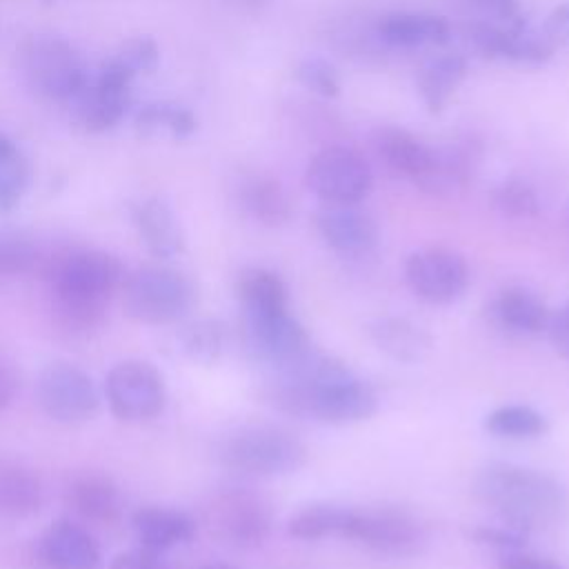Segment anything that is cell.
<instances>
[{"label": "cell", "mask_w": 569, "mask_h": 569, "mask_svg": "<svg viewBox=\"0 0 569 569\" xmlns=\"http://www.w3.org/2000/svg\"><path fill=\"white\" fill-rule=\"evenodd\" d=\"M305 184L322 204H360L373 189V171L356 149L331 144L309 160Z\"/></svg>", "instance_id": "obj_9"}, {"label": "cell", "mask_w": 569, "mask_h": 569, "mask_svg": "<svg viewBox=\"0 0 569 569\" xmlns=\"http://www.w3.org/2000/svg\"><path fill=\"white\" fill-rule=\"evenodd\" d=\"M240 209L258 224L278 229L293 216L291 198L284 184L267 173H249L240 180L236 191Z\"/></svg>", "instance_id": "obj_21"}, {"label": "cell", "mask_w": 569, "mask_h": 569, "mask_svg": "<svg viewBox=\"0 0 569 569\" xmlns=\"http://www.w3.org/2000/svg\"><path fill=\"white\" fill-rule=\"evenodd\" d=\"M38 262L40 253L31 238L13 231H0V280L31 273Z\"/></svg>", "instance_id": "obj_35"}, {"label": "cell", "mask_w": 569, "mask_h": 569, "mask_svg": "<svg viewBox=\"0 0 569 569\" xmlns=\"http://www.w3.org/2000/svg\"><path fill=\"white\" fill-rule=\"evenodd\" d=\"M371 342L396 362L416 365L431 351V336L416 322L400 316H380L367 325Z\"/></svg>", "instance_id": "obj_24"}, {"label": "cell", "mask_w": 569, "mask_h": 569, "mask_svg": "<svg viewBox=\"0 0 569 569\" xmlns=\"http://www.w3.org/2000/svg\"><path fill=\"white\" fill-rule=\"evenodd\" d=\"M342 505L316 502L296 511L287 522V533L296 540H322L327 536H340L347 518Z\"/></svg>", "instance_id": "obj_33"}, {"label": "cell", "mask_w": 569, "mask_h": 569, "mask_svg": "<svg viewBox=\"0 0 569 569\" xmlns=\"http://www.w3.org/2000/svg\"><path fill=\"white\" fill-rule=\"evenodd\" d=\"M565 216L569 218V200H567V204H565Z\"/></svg>", "instance_id": "obj_49"}, {"label": "cell", "mask_w": 569, "mask_h": 569, "mask_svg": "<svg viewBox=\"0 0 569 569\" xmlns=\"http://www.w3.org/2000/svg\"><path fill=\"white\" fill-rule=\"evenodd\" d=\"M469 538L482 547H491L496 549L498 553L500 551H511V549H520V547H527V540H529V533L516 529V527H509L505 522L500 525H480V527H473L469 531Z\"/></svg>", "instance_id": "obj_39"}, {"label": "cell", "mask_w": 569, "mask_h": 569, "mask_svg": "<svg viewBox=\"0 0 569 569\" xmlns=\"http://www.w3.org/2000/svg\"><path fill=\"white\" fill-rule=\"evenodd\" d=\"M13 153H18L16 144H13L7 136H2V133H0V162H2V160H7V158H11Z\"/></svg>", "instance_id": "obj_46"}, {"label": "cell", "mask_w": 569, "mask_h": 569, "mask_svg": "<svg viewBox=\"0 0 569 569\" xmlns=\"http://www.w3.org/2000/svg\"><path fill=\"white\" fill-rule=\"evenodd\" d=\"M20 67L27 84L49 100H73L89 82L82 56L60 36H31L20 49Z\"/></svg>", "instance_id": "obj_7"}, {"label": "cell", "mask_w": 569, "mask_h": 569, "mask_svg": "<svg viewBox=\"0 0 569 569\" xmlns=\"http://www.w3.org/2000/svg\"><path fill=\"white\" fill-rule=\"evenodd\" d=\"M209 533L233 549H258L273 527V511L264 496L249 487H220L202 509Z\"/></svg>", "instance_id": "obj_6"}, {"label": "cell", "mask_w": 569, "mask_h": 569, "mask_svg": "<svg viewBox=\"0 0 569 569\" xmlns=\"http://www.w3.org/2000/svg\"><path fill=\"white\" fill-rule=\"evenodd\" d=\"M236 7H240V9H247V11H256V9H260V7H264L269 0H231Z\"/></svg>", "instance_id": "obj_47"}, {"label": "cell", "mask_w": 569, "mask_h": 569, "mask_svg": "<svg viewBox=\"0 0 569 569\" xmlns=\"http://www.w3.org/2000/svg\"><path fill=\"white\" fill-rule=\"evenodd\" d=\"M269 398L284 413L327 425L362 422L378 411L376 391L342 360L318 349L278 371Z\"/></svg>", "instance_id": "obj_1"}, {"label": "cell", "mask_w": 569, "mask_h": 569, "mask_svg": "<svg viewBox=\"0 0 569 569\" xmlns=\"http://www.w3.org/2000/svg\"><path fill=\"white\" fill-rule=\"evenodd\" d=\"M38 560L44 569H100L102 553L82 525L60 518L40 536Z\"/></svg>", "instance_id": "obj_16"}, {"label": "cell", "mask_w": 569, "mask_h": 569, "mask_svg": "<svg viewBox=\"0 0 569 569\" xmlns=\"http://www.w3.org/2000/svg\"><path fill=\"white\" fill-rule=\"evenodd\" d=\"M73 100L78 127L87 133H102L124 118L131 104V87L89 78L87 87Z\"/></svg>", "instance_id": "obj_20"}, {"label": "cell", "mask_w": 569, "mask_h": 569, "mask_svg": "<svg viewBox=\"0 0 569 569\" xmlns=\"http://www.w3.org/2000/svg\"><path fill=\"white\" fill-rule=\"evenodd\" d=\"M545 333L549 336V342L556 349V353L569 360V300L560 309L551 311Z\"/></svg>", "instance_id": "obj_41"}, {"label": "cell", "mask_w": 569, "mask_h": 569, "mask_svg": "<svg viewBox=\"0 0 569 569\" xmlns=\"http://www.w3.org/2000/svg\"><path fill=\"white\" fill-rule=\"evenodd\" d=\"M178 345L189 360L198 365H213L224 353L227 329L216 318H198L180 329Z\"/></svg>", "instance_id": "obj_32"}, {"label": "cell", "mask_w": 569, "mask_h": 569, "mask_svg": "<svg viewBox=\"0 0 569 569\" xmlns=\"http://www.w3.org/2000/svg\"><path fill=\"white\" fill-rule=\"evenodd\" d=\"M542 36L553 44V47H569V0L560 2L558 7L551 9L542 24Z\"/></svg>", "instance_id": "obj_43"}, {"label": "cell", "mask_w": 569, "mask_h": 569, "mask_svg": "<svg viewBox=\"0 0 569 569\" xmlns=\"http://www.w3.org/2000/svg\"><path fill=\"white\" fill-rule=\"evenodd\" d=\"M216 458L236 473L273 478L298 471L307 462V447L282 427L244 425L218 442Z\"/></svg>", "instance_id": "obj_4"}, {"label": "cell", "mask_w": 569, "mask_h": 569, "mask_svg": "<svg viewBox=\"0 0 569 569\" xmlns=\"http://www.w3.org/2000/svg\"><path fill=\"white\" fill-rule=\"evenodd\" d=\"M473 493L500 522L529 536L558 525L569 509L567 487L556 476L513 462L485 465L473 478Z\"/></svg>", "instance_id": "obj_2"}, {"label": "cell", "mask_w": 569, "mask_h": 569, "mask_svg": "<svg viewBox=\"0 0 569 569\" xmlns=\"http://www.w3.org/2000/svg\"><path fill=\"white\" fill-rule=\"evenodd\" d=\"M482 427L498 438L527 440L545 436L549 431V420L529 405H502L485 416Z\"/></svg>", "instance_id": "obj_31"}, {"label": "cell", "mask_w": 569, "mask_h": 569, "mask_svg": "<svg viewBox=\"0 0 569 569\" xmlns=\"http://www.w3.org/2000/svg\"><path fill=\"white\" fill-rule=\"evenodd\" d=\"M340 538L389 558H409L425 549V525L400 507H349Z\"/></svg>", "instance_id": "obj_8"}, {"label": "cell", "mask_w": 569, "mask_h": 569, "mask_svg": "<svg viewBox=\"0 0 569 569\" xmlns=\"http://www.w3.org/2000/svg\"><path fill=\"white\" fill-rule=\"evenodd\" d=\"M40 409L60 425H80L96 416L100 407L91 376L71 362L47 365L36 382Z\"/></svg>", "instance_id": "obj_12"}, {"label": "cell", "mask_w": 569, "mask_h": 569, "mask_svg": "<svg viewBox=\"0 0 569 569\" xmlns=\"http://www.w3.org/2000/svg\"><path fill=\"white\" fill-rule=\"evenodd\" d=\"M469 42L485 58L509 60L529 67L547 64L556 49L545 36L529 31L527 22L518 27L476 22L469 27Z\"/></svg>", "instance_id": "obj_14"}, {"label": "cell", "mask_w": 569, "mask_h": 569, "mask_svg": "<svg viewBox=\"0 0 569 569\" xmlns=\"http://www.w3.org/2000/svg\"><path fill=\"white\" fill-rule=\"evenodd\" d=\"M109 569H173L167 560H162V553H153L147 549H133L116 556L109 565Z\"/></svg>", "instance_id": "obj_42"}, {"label": "cell", "mask_w": 569, "mask_h": 569, "mask_svg": "<svg viewBox=\"0 0 569 569\" xmlns=\"http://www.w3.org/2000/svg\"><path fill=\"white\" fill-rule=\"evenodd\" d=\"M373 142L382 160L396 173L411 178L418 184L427 180L436 167V151L407 129L380 127Z\"/></svg>", "instance_id": "obj_22"}, {"label": "cell", "mask_w": 569, "mask_h": 569, "mask_svg": "<svg viewBox=\"0 0 569 569\" xmlns=\"http://www.w3.org/2000/svg\"><path fill=\"white\" fill-rule=\"evenodd\" d=\"M313 222L327 247L345 258L367 256L378 244V224L358 204H322Z\"/></svg>", "instance_id": "obj_15"}, {"label": "cell", "mask_w": 569, "mask_h": 569, "mask_svg": "<svg viewBox=\"0 0 569 569\" xmlns=\"http://www.w3.org/2000/svg\"><path fill=\"white\" fill-rule=\"evenodd\" d=\"M298 82L320 98L340 96L342 82L338 69L322 56H305L296 67Z\"/></svg>", "instance_id": "obj_36"}, {"label": "cell", "mask_w": 569, "mask_h": 569, "mask_svg": "<svg viewBox=\"0 0 569 569\" xmlns=\"http://www.w3.org/2000/svg\"><path fill=\"white\" fill-rule=\"evenodd\" d=\"M58 322L73 333H89L104 322L111 296L122 289V262L100 249L62 253L47 269Z\"/></svg>", "instance_id": "obj_3"}, {"label": "cell", "mask_w": 569, "mask_h": 569, "mask_svg": "<svg viewBox=\"0 0 569 569\" xmlns=\"http://www.w3.org/2000/svg\"><path fill=\"white\" fill-rule=\"evenodd\" d=\"M104 396L118 420L147 422L164 409L167 387L151 362L131 358L111 367L104 380Z\"/></svg>", "instance_id": "obj_10"}, {"label": "cell", "mask_w": 569, "mask_h": 569, "mask_svg": "<svg viewBox=\"0 0 569 569\" xmlns=\"http://www.w3.org/2000/svg\"><path fill=\"white\" fill-rule=\"evenodd\" d=\"M467 58L460 53H440L427 60L416 78L418 93L429 113H440L453 91L467 76Z\"/></svg>", "instance_id": "obj_27"}, {"label": "cell", "mask_w": 569, "mask_h": 569, "mask_svg": "<svg viewBox=\"0 0 569 569\" xmlns=\"http://www.w3.org/2000/svg\"><path fill=\"white\" fill-rule=\"evenodd\" d=\"M487 316L493 327L509 336H538L547 331L551 311L536 291L522 284H511L489 300Z\"/></svg>", "instance_id": "obj_17"}, {"label": "cell", "mask_w": 569, "mask_h": 569, "mask_svg": "<svg viewBox=\"0 0 569 569\" xmlns=\"http://www.w3.org/2000/svg\"><path fill=\"white\" fill-rule=\"evenodd\" d=\"M487 11H491L498 20L505 22V27H518L527 20L522 18L518 0H478Z\"/></svg>", "instance_id": "obj_45"}, {"label": "cell", "mask_w": 569, "mask_h": 569, "mask_svg": "<svg viewBox=\"0 0 569 569\" xmlns=\"http://www.w3.org/2000/svg\"><path fill=\"white\" fill-rule=\"evenodd\" d=\"M376 33L389 47L413 49V47L449 42L451 27L445 18L433 13L393 11L378 20Z\"/></svg>", "instance_id": "obj_25"}, {"label": "cell", "mask_w": 569, "mask_h": 569, "mask_svg": "<svg viewBox=\"0 0 569 569\" xmlns=\"http://www.w3.org/2000/svg\"><path fill=\"white\" fill-rule=\"evenodd\" d=\"M29 184V164L18 153L0 162V216L18 207Z\"/></svg>", "instance_id": "obj_37"}, {"label": "cell", "mask_w": 569, "mask_h": 569, "mask_svg": "<svg viewBox=\"0 0 569 569\" xmlns=\"http://www.w3.org/2000/svg\"><path fill=\"white\" fill-rule=\"evenodd\" d=\"M64 500L73 513L96 525H116L124 509L118 485L98 471L76 473L64 489Z\"/></svg>", "instance_id": "obj_18"}, {"label": "cell", "mask_w": 569, "mask_h": 569, "mask_svg": "<svg viewBox=\"0 0 569 569\" xmlns=\"http://www.w3.org/2000/svg\"><path fill=\"white\" fill-rule=\"evenodd\" d=\"M133 222L144 247L160 260L176 258L184 249L182 227L164 198H147L133 211Z\"/></svg>", "instance_id": "obj_23"}, {"label": "cell", "mask_w": 569, "mask_h": 569, "mask_svg": "<svg viewBox=\"0 0 569 569\" xmlns=\"http://www.w3.org/2000/svg\"><path fill=\"white\" fill-rule=\"evenodd\" d=\"M405 282L422 302L445 307L465 296L469 287V267L456 249L427 247L407 258Z\"/></svg>", "instance_id": "obj_13"}, {"label": "cell", "mask_w": 569, "mask_h": 569, "mask_svg": "<svg viewBox=\"0 0 569 569\" xmlns=\"http://www.w3.org/2000/svg\"><path fill=\"white\" fill-rule=\"evenodd\" d=\"M491 202L502 216L513 220H527L540 213V196L536 187L520 176L502 178L491 191Z\"/></svg>", "instance_id": "obj_34"}, {"label": "cell", "mask_w": 569, "mask_h": 569, "mask_svg": "<svg viewBox=\"0 0 569 569\" xmlns=\"http://www.w3.org/2000/svg\"><path fill=\"white\" fill-rule=\"evenodd\" d=\"M131 525L140 549L153 553H164L178 545H187L196 536V520L187 511L173 507H140L133 513Z\"/></svg>", "instance_id": "obj_19"}, {"label": "cell", "mask_w": 569, "mask_h": 569, "mask_svg": "<svg viewBox=\"0 0 569 569\" xmlns=\"http://www.w3.org/2000/svg\"><path fill=\"white\" fill-rule=\"evenodd\" d=\"M242 340L253 360L269 365L276 371L296 365L313 349L307 329L289 313V309L242 313Z\"/></svg>", "instance_id": "obj_11"}, {"label": "cell", "mask_w": 569, "mask_h": 569, "mask_svg": "<svg viewBox=\"0 0 569 569\" xmlns=\"http://www.w3.org/2000/svg\"><path fill=\"white\" fill-rule=\"evenodd\" d=\"M20 389V376L16 367L0 356V411L13 405Z\"/></svg>", "instance_id": "obj_44"}, {"label": "cell", "mask_w": 569, "mask_h": 569, "mask_svg": "<svg viewBox=\"0 0 569 569\" xmlns=\"http://www.w3.org/2000/svg\"><path fill=\"white\" fill-rule=\"evenodd\" d=\"M236 293L242 313H264L289 309L284 280L267 267H247L236 278Z\"/></svg>", "instance_id": "obj_29"}, {"label": "cell", "mask_w": 569, "mask_h": 569, "mask_svg": "<svg viewBox=\"0 0 569 569\" xmlns=\"http://www.w3.org/2000/svg\"><path fill=\"white\" fill-rule=\"evenodd\" d=\"M198 569H242V567L229 565V562H207V565H200Z\"/></svg>", "instance_id": "obj_48"}, {"label": "cell", "mask_w": 569, "mask_h": 569, "mask_svg": "<svg viewBox=\"0 0 569 569\" xmlns=\"http://www.w3.org/2000/svg\"><path fill=\"white\" fill-rule=\"evenodd\" d=\"M111 58H116L133 78L140 73H151L158 67L160 51L151 38L127 40Z\"/></svg>", "instance_id": "obj_38"}, {"label": "cell", "mask_w": 569, "mask_h": 569, "mask_svg": "<svg viewBox=\"0 0 569 569\" xmlns=\"http://www.w3.org/2000/svg\"><path fill=\"white\" fill-rule=\"evenodd\" d=\"M498 569H567V567L551 556H542V553L529 551L527 547H520L511 551H500Z\"/></svg>", "instance_id": "obj_40"}, {"label": "cell", "mask_w": 569, "mask_h": 569, "mask_svg": "<svg viewBox=\"0 0 569 569\" xmlns=\"http://www.w3.org/2000/svg\"><path fill=\"white\" fill-rule=\"evenodd\" d=\"M44 505V482L27 465L0 462V513L9 518H29Z\"/></svg>", "instance_id": "obj_26"}, {"label": "cell", "mask_w": 569, "mask_h": 569, "mask_svg": "<svg viewBox=\"0 0 569 569\" xmlns=\"http://www.w3.org/2000/svg\"><path fill=\"white\" fill-rule=\"evenodd\" d=\"M198 300L196 282L173 267H142L122 282L124 313L140 325L182 320Z\"/></svg>", "instance_id": "obj_5"}, {"label": "cell", "mask_w": 569, "mask_h": 569, "mask_svg": "<svg viewBox=\"0 0 569 569\" xmlns=\"http://www.w3.org/2000/svg\"><path fill=\"white\" fill-rule=\"evenodd\" d=\"M480 153H482L480 142H476L471 138L458 140L451 147H447L445 151H436V167H433L431 176L420 182V187L433 196L451 193V191L465 187L476 173Z\"/></svg>", "instance_id": "obj_28"}, {"label": "cell", "mask_w": 569, "mask_h": 569, "mask_svg": "<svg viewBox=\"0 0 569 569\" xmlns=\"http://www.w3.org/2000/svg\"><path fill=\"white\" fill-rule=\"evenodd\" d=\"M136 131L142 138L182 140L196 131V116L173 102H153L136 113Z\"/></svg>", "instance_id": "obj_30"}]
</instances>
